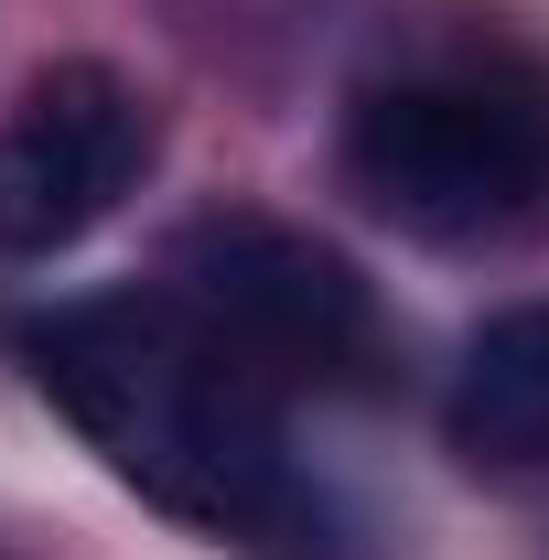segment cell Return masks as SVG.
Wrapping results in <instances>:
<instances>
[{
    "instance_id": "cell-5",
    "label": "cell",
    "mask_w": 549,
    "mask_h": 560,
    "mask_svg": "<svg viewBox=\"0 0 549 560\" xmlns=\"http://www.w3.org/2000/svg\"><path fill=\"white\" fill-rule=\"evenodd\" d=\"M442 431L475 475H539L549 464V302L475 324V346L453 366V399H442Z\"/></svg>"
},
{
    "instance_id": "cell-3",
    "label": "cell",
    "mask_w": 549,
    "mask_h": 560,
    "mask_svg": "<svg viewBox=\"0 0 549 560\" xmlns=\"http://www.w3.org/2000/svg\"><path fill=\"white\" fill-rule=\"evenodd\" d=\"M173 302L270 388L280 377L344 388L377 366V291L344 248L280 215H195L173 237Z\"/></svg>"
},
{
    "instance_id": "cell-4",
    "label": "cell",
    "mask_w": 549,
    "mask_h": 560,
    "mask_svg": "<svg viewBox=\"0 0 549 560\" xmlns=\"http://www.w3.org/2000/svg\"><path fill=\"white\" fill-rule=\"evenodd\" d=\"M151 97L119 66H44L0 108V259H55L97 237L151 173Z\"/></svg>"
},
{
    "instance_id": "cell-2",
    "label": "cell",
    "mask_w": 549,
    "mask_h": 560,
    "mask_svg": "<svg viewBox=\"0 0 549 560\" xmlns=\"http://www.w3.org/2000/svg\"><path fill=\"white\" fill-rule=\"evenodd\" d=\"M344 184L410 237H506L549 195V119L475 75H399L366 86L344 119Z\"/></svg>"
},
{
    "instance_id": "cell-1",
    "label": "cell",
    "mask_w": 549,
    "mask_h": 560,
    "mask_svg": "<svg viewBox=\"0 0 549 560\" xmlns=\"http://www.w3.org/2000/svg\"><path fill=\"white\" fill-rule=\"evenodd\" d=\"M33 377L44 399L86 431V453L173 506L184 528L237 539L259 560H324L335 517L302 486L291 442H280L270 377H248L173 291H108V302H66L33 324Z\"/></svg>"
}]
</instances>
